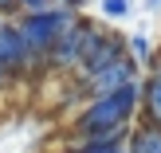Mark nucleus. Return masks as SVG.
Returning <instances> with one entry per match:
<instances>
[{
	"label": "nucleus",
	"instance_id": "nucleus-1",
	"mask_svg": "<svg viewBox=\"0 0 161 153\" xmlns=\"http://www.w3.org/2000/svg\"><path fill=\"white\" fill-rule=\"evenodd\" d=\"M142 106V83H126L114 94L91 98L86 110L75 118L79 141H130V122Z\"/></svg>",
	"mask_w": 161,
	"mask_h": 153
},
{
	"label": "nucleus",
	"instance_id": "nucleus-2",
	"mask_svg": "<svg viewBox=\"0 0 161 153\" xmlns=\"http://www.w3.org/2000/svg\"><path fill=\"white\" fill-rule=\"evenodd\" d=\"M75 20H79L75 8H67V4H51V8H39V12H20L16 16V24H20L24 39H28L31 55H36V67L51 63L55 43L63 39V31H67Z\"/></svg>",
	"mask_w": 161,
	"mask_h": 153
},
{
	"label": "nucleus",
	"instance_id": "nucleus-3",
	"mask_svg": "<svg viewBox=\"0 0 161 153\" xmlns=\"http://www.w3.org/2000/svg\"><path fill=\"white\" fill-rule=\"evenodd\" d=\"M106 36H110V31L102 28L98 20H83V16H79V20L63 31V39L55 43L51 67L55 71H83L86 63H91V55L106 43Z\"/></svg>",
	"mask_w": 161,
	"mask_h": 153
},
{
	"label": "nucleus",
	"instance_id": "nucleus-4",
	"mask_svg": "<svg viewBox=\"0 0 161 153\" xmlns=\"http://www.w3.org/2000/svg\"><path fill=\"white\" fill-rule=\"evenodd\" d=\"M126 83H138V71H134V59H122L114 67H102V71H91V75H79L75 79V90L83 98H102V94H114L118 86Z\"/></svg>",
	"mask_w": 161,
	"mask_h": 153
},
{
	"label": "nucleus",
	"instance_id": "nucleus-5",
	"mask_svg": "<svg viewBox=\"0 0 161 153\" xmlns=\"http://www.w3.org/2000/svg\"><path fill=\"white\" fill-rule=\"evenodd\" d=\"M0 59L8 63V71H12V75H24V71L36 67V55H31L28 39H24L20 24H16V16L0 24Z\"/></svg>",
	"mask_w": 161,
	"mask_h": 153
},
{
	"label": "nucleus",
	"instance_id": "nucleus-6",
	"mask_svg": "<svg viewBox=\"0 0 161 153\" xmlns=\"http://www.w3.org/2000/svg\"><path fill=\"white\" fill-rule=\"evenodd\" d=\"M142 122L161 130V75L157 71L142 83Z\"/></svg>",
	"mask_w": 161,
	"mask_h": 153
},
{
	"label": "nucleus",
	"instance_id": "nucleus-7",
	"mask_svg": "<svg viewBox=\"0 0 161 153\" xmlns=\"http://www.w3.org/2000/svg\"><path fill=\"white\" fill-rule=\"evenodd\" d=\"M126 149H130V153H161V130H157V126H146V122H142L138 130L130 134Z\"/></svg>",
	"mask_w": 161,
	"mask_h": 153
},
{
	"label": "nucleus",
	"instance_id": "nucleus-8",
	"mask_svg": "<svg viewBox=\"0 0 161 153\" xmlns=\"http://www.w3.org/2000/svg\"><path fill=\"white\" fill-rule=\"evenodd\" d=\"M67 153H130V149H126V141H79Z\"/></svg>",
	"mask_w": 161,
	"mask_h": 153
},
{
	"label": "nucleus",
	"instance_id": "nucleus-9",
	"mask_svg": "<svg viewBox=\"0 0 161 153\" xmlns=\"http://www.w3.org/2000/svg\"><path fill=\"white\" fill-rule=\"evenodd\" d=\"M126 43H130V55H134V63H146L149 55H153V43H149L146 36H130Z\"/></svg>",
	"mask_w": 161,
	"mask_h": 153
},
{
	"label": "nucleus",
	"instance_id": "nucleus-10",
	"mask_svg": "<svg viewBox=\"0 0 161 153\" xmlns=\"http://www.w3.org/2000/svg\"><path fill=\"white\" fill-rule=\"evenodd\" d=\"M102 16L106 20H126L130 16V0H102Z\"/></svg>",
	"mask_w": 161,
	"mask_h": 153
},
{
	"label": "nucleus",
	"instance_id": "nucleus-11",
	"mask_svg": "<svg viewBox=\"0 0 161 153\" xmlns=\"http://www.w3.org/2000/svg\"><path fill=\"white\" fill-rule=\"evenodd\" d=\"M0 16H8V20L20 16V4H16V0H0Z\"/></svg>",
	"mask_w": 161,
	"mask_h": 153
},
{
	"label": "nucleus",
	"instance_id": "nucleus-12",
	"mask_svg": "<svg viewBox=\"0 0 161 153\" xmlns=\"http://www.w3.org/2000/svg\"><path fill=\"white\" fill-rule=\"evenodd\" d=\"M12 79H16V75H12V71H8V63L0 59V86H8V83H12Z\"/></svg>",
	"mask_w": 161,
	"mask_h": 153
},
{
	"label": "nucleus",
	"instance_id": "nucleus-13",
	"mask_svg": "<svg viewBox=\"0 0 161 153\" xmlns=\"http://www.w3.org/2000/svg\"><path fill=\"white\" fill-rule=\"evenodd\" d=\"M55 4H67V8H75V4H83V0H55Z\"/></svg>",
	"mask_w": 161,
	"mask_h": 153
},
{
	"label": "nucleus",
	"instance_id": "nucleus-14",
	"mask_svg": "<svg viewBox=\"0 0 161 153\" xmlns=\"http://www.w3.org/2000/svg\"><path fill=\"white\" fill-rule=\"evenodd\" d=\"M153 71H157V75H161V55H157V59H153Z\"/></svg>",
	"mask_w": 161,
	"mask_h": 153
},
{
	"label": "nucleus",
	"instance_id": "nucleus-15",
	"mask_svg": "<svg viewBox=\"0 0 161 153\" xmlns=\"http://www.w3.org/2000/svg\"><path fill=\"white\" fill-rule=\"evenodd\" d=\"M146 4H161V0H146Z\"/></svg>",
	"mask_w": 161,
	"mask_h": 153
},
{
	"label": "nucleus",
	"instance_id": "nucleus-16",
	"mask_svg": "<svg viewBox=\"0 0 161 153\" xmlns=\"http://www.w3.org/2000/svg\"><path fill=\"white\" fill-rule=\"evenodd\" d=\"M4 20H8V16H0V24H4Z\"/></svg>",
	"mask_w": 161,
	"mask_h": 153
}]
</instances>
